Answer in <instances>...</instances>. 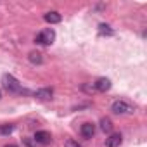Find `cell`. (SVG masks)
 Returning a JSON list of instances; mask_svg holds the SVG:
<instances>
[{
    "label": "cell",
    "instance_id": "obj_1",
    "mask_svg": "<svg viewBox=\"0 0 147 147\" xmlns=\"http://www.w3.org/2000/svg\"><path fill=\"white\" fill-rule=\"evenodd\" d=\"M2 87H4V90H7L9 94H14V95L28 94V90H24L23 85H21L12 75H4V76H2Z\"/></svg>",
    "mask_w": 147,
    "mask_h": 147
},
{
    "label": "cell",
    "instance_id": "obj_2",
    "mask_svg": "<svg viewBox=\"0 0 147 147\" xmlns=\"http://www.w3.org/2000/svg\"><path fill=\"white\" fill-rule=\"evenodd\" d=\"M111 111L114 114H119V116H128V114H133L135 113V106H131L128 100L119 99V100H114L111 104Z\"/></svg>",
    "mask_w": 147,
    "mask_h": 147
},
{
    "label": "cell",
    "instance_id": "obj_3",
    "mask_svg": "<svg viewBox=\"0 0 147 147\" xmlns=\"http://www.w3.org/2000/svg\"><path fill=\"white\" fill-rule=\"evenodd\" d=\"M54 40H55V31L52 28H47V30L40 31L35 38V42L40 43V45H50V43H54Z\"/></svg>",
    "mask_w": 147,
    "mask_h": 147
},
{
    "label": "cell",
    "instance_id": "obj_4",
    "mask_svg": "<svg viewBox=\"0 0 147 147\" xmlns=\"http://www.w3.org/2000/svg\"><path fill=\"white\" fill-rule=\"evenodd\" d=\"M33 140H35V144H42V145H49V144L52 142V135H50L49 131H45V130H40V131H36V133H35V137H33Z\"/></svg>",
    "mask_w": 147,
    "mask_h": 147
},
{
    "label": "cell",
    "instance_id": "obj_5",
    "mask_svg": "<svg viewBox=\"0 0 147 147\" xmlns=\"http://www.w3.org/2000/svg\"><path fill=\"white\" fill-rule=\"evenodd\" d=\"M33 95H35V99H38V100H50L52 95H54V90H52L50 87H45V88L36 90Z\"/></svg>",
    "mask_w": 147,
    "mask_h": 147
},
{
    "label": "cell",
    "instance_id": "obj_6",
    "mask_svg": "<svg viewBox=\"0 0 147 147\" xmlns=\"http://www.w3.org/2000/svg\"><path fill=\"white\" fill-rule=\"evenodd\" d=\"M94 88H95V92H107L109 88H111V80L109 78H99L95 83H94Z\"/></svg>",
    "mask_w": 147,
    "mask_h": 147
},
{
    "label": "cell",
    "instance_id": "obj_7",
    "mask_svg": "<svg viewBox=\"0 0 147 147\" xmlns=\"http://www.w3.org/2000/svg\"><path fill=\"white\" fill-rule=\"evenodd\" d=\"M80 133H82V137H85V138H92V137L95 135V125H94V123H83V125L80 126Z\"/></svg>",
    "mask_w": 147,
    "mask_h": 147
},
{
    "label": "cell",
    "instance_id": "obj_8",
    "mask_svg": "<svg viewBox=\"0 0 147 147\" xmlns=\"http://www.w3.org/2000/svg\"><path fill=\"white\" fill-rule=\"evenodd\" d=\"M123 137L119 133H111L107 138H106V147H119Z\"/></svg>",
    "mask_w": 147,
    "mask_h": 147
},
{
    "label": "cell",
    "instance_id": "obj_9",
    "mask_svg": "<svg viewBox=\"0 0 147 147\" xmlns=\"http://www.w3.org/2000/svg\"><path fill=\"white\" fill-rule=\"evenodd\" d=\"M43 19L47 21V23H50V24H57V23H61V14L59 12H55V11H52V12H47V14H43Z\"/></svg>",
    "mask_w": 147,
    "mask_h": 147
},
{
    "label": "cell",
    "instance_id": "obj_10",
    "mask_svg": "<svg viewBox=\"0 0 147 147\" xmlns=\"http://www.w3.org/2000/svg\"><path fill=\"white\" fill-rule=\"evenodd\" d=\"M100 130L106 131V133H111L113 131V121L109 118H102L100 119Z\"/></svg>",
    "mask_w": 147,
    "mask_h": 147
},
{
    "label": "cell",
    "instance_id": "obj_11",
    "mask_svg": "<svg viewBox=\"0 0 147 147\" xmlns=\"http://www.w3.org/2000/svg\"><path fill=\"white\" fill-rule=\"evenodd\" d=\"M28 59H30V62H31V64H42V62H43V57H42V54H40V52H30Z\"/></svg>",
    "mask_w": 147,
    "mask_h": 147
},
{
    "label": "cell",
    "instance_id": "obj_12",
    "mask_svg": "<svg viewBox=\"0 0 147 147\" xmlns=\"http://www.w3.org/2000/svg\"><path fill=\"white\" fill-rule=\"evenodd\" d=\"M14 131V125H2L0 126V135H11Z\"/></svg>",
    "mask_w": 147,
    "mask_h": 147
},
{
    "label": "cell",
    "instance_id": "obj_13",
    "mask_svg": "<svg viewBox=\"0 0 147 147\" xmlns=\"http://www.w3.org/2000/svg\"><path fill=\"white\" fill-rule=\"evenodd\" d=\"M99 31H100V35H113V33H114L109 24H100V26H99Z\"/></svg>",
    "mask_w": 147,
    "mask_h": 147
},
{
    "label": "cell",
    "instance_id": "obj_14",
    "mask_svg": "<svg viewBox=\"0 0 147 147\" xmlns=\"http://www.w3.org/2000/svg\"><path fill=\"white\" fill-rule=\"evenodd\" d=\"M64 147H82L76 140H73V138H67L66 142H64Z\"/></svg>",
    "mask_w": 147,
    "mask_h": 147
},
{
    "label": "cell",
    "instance_id": "obj_15",
    "mask_svg": "<svg viewBox=\"0 0 147 147\" xmlns=\"http://www.w3.org/2000/svg\"><path fill=\"white\" fill-rule=\"evenodd\" d=\"M82 88H83L85 92H88V94H94V92H95V88H94V83H92V85H83Z\"/></svg>",
    "mask_w": 147,
    "mask_h": 147
},
{
    "label": "cell",
    "instance_id": "obj_16",
    "mask_svg": "<svg viewBox=\"0 0 147 147\" xmlns=\"http://www.w3.org/2000/svg\"><path fill=\"white\" fill-rule=\"evenodd\" d=\"M24 144L28 147H35V140H31V138H24Z\"/></svg>",
    "mask_w": 147,
    "mask_h": 147
},
{
    "label": "cell",
    "instance_id": "obj_17",
    "mask_svg": "<svg viewBox=\"0 0 147 147\" xmlns=\"http://www.w3.org/2000/svg\"><path fill=\"white\" fill-rule=\"evenodd\" d=\"M5 147H18L16 144H9V145H5Z\"/></svg>",
    "mask_w": 147,
    "mask_h": 147
},
{
    "label": "cell",
    "instance_id": "obj_18",
    "mask_svg": "<svg viewBox=\"0 0 147 147\" xmlns=\"http://www.w3.org/2000/svg\"><path fill=\"white\" fill-rule=\"evenodd\" d=\"M0 99H2V92H0Z\"/></svg>",
    "mask_w": 147,
    "mask_h": 147
}]
</instances>
